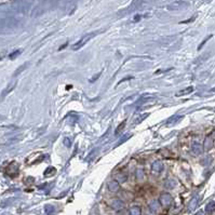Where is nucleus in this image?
Here are the masks:
<instances>
[{
  "instance_id": "f257e3e1",
  "label": "nucleus",
  "mask_w": 215,
  "mask_h": 215,
  "mask_svg": "<svg viewBox=\"0 0 215 215\" xmlns=\"http://www.w3.org/2000/svg\"><path fill=\"white\" fill-rule=\"evenodd\" d=\"M96 35V33H91V34H89V35H87V36H84L81 40H79L78 42H76L75 44H73L71 46V49H73L74 51H77V50H79L80 48H82L84 46V44L87 43V42H89V41L91 40L92 38Z\"/></svg>"
},
{
  "instance_id": "f03ea898",
  "label": "nucleus",
  "mask_w": 215,
  "mask_h": 215,
  "mask_svg": "<svg viewBox=\"0 0 215 215\" xmlns=\"http://www.w3.org/2000/svg\"><path fill=\"white\" fill-rule=\"evenodd\" d=\"M172 201H173V198L171 197V195L169 193H162L159 198V203L164 207V208H168L172 204Z\"/></svg>"
},
{
  "instance_id": "7ed1b4c3",
  "label": "nucleus",
  "mask_w": 215,
  "mask_h": 215,
  "mask_svg": "<svg viewBox=\"0 0 215 215\" xmlns=\"http://www.w3.org/2000/svg\"><path fill=\"white\" fill-rule=\"evenodd\" d=\"M6 173L11 177H15L16 175H18V165L15 162H12L6 168Z\"/></svg>"
},
{
  "instance_id": "20e7f679",
  "label": "nucleus",
  "mask_w": 215,
  "mask_h": 215,
  "mask_svg": "<svg viewBox=\"0 0 215 215\" xmlns=\"http://www.w3.org/2000/svg\"><path fill=\"white\" fill-rule=\"evenodd\" d=\"M163 170V163L161 161H155L153 164H151V173L155 175L160 174L161 172Z\"/></svg>"
},
{
  "instance_id": "39448f33",
  "label": "nucleus",
  "mask_w": 215,
  "mask_h": 215,
  "mask_svg": "<svg viewBox=\"0 0 215 215\" xmlns=\"http://www.w3.org/2000/svg\"><path fill=\"white\" fill-rule=\"evenodd\" d=\"M107 186H108V189H109L110 191H113V193H116V191H118V190L120 189V184L117 182L116 179L108 183Z\"/></svg>"
},
{
  "instance_id": "423d86ee",
  "label": "nucleus",
  "mask_w": 215,
  "mask_h": 215,
  "mask_svg": "<svg viewBox=\"0 0 215 215\" xmlns=\"http://www.w3.org/2000/svg\"><path fill=\"white\" fill-rule=\"evenodd\" d=\"M124 207L123 202L120 200V199H115V200H113V202H111V208L115 209L116 211H119V210H121V209Z\"/></svg>"
},
{
  "instance_id": "0eeeda50",
  "label": "nucleus",
  "mask_w": 215,
  "mask_h": 215,
  "mask_svg": "<svg viewBox=\"0 0 215 215\" xmlns=\"http://www.w3.org/2000/svg\"><path fill=\"white\" fill-rule=\"evenodd\" d=\"M127 179H128V175H127V174H123V173H119V174L116 175V181L119 183V184H120V183L127 182Z\"/></svg>"
},
{
  "instance_id": "6e6552de",
  "label": "nucleus",
  "mask_w": 215,
  "mask_h": 215,
  "mask_svg": "<svg viewBox=\"0 0 215 215\" xmlns=\"http://www.w3.org/2000/svg\"><path fill=\"white\" fill-rule=\"evenodd\" d=\"M159 209V202L157 200H153L149 203V210L151 212H157Z\"/></svg>"
},
{
  "instance_id": "1a4fd4ad",
  "label": "nucleus",
  "mask_w": 215,
  "mask_h": 215,
  "mask_svg": "<svg viewBox=\"0 0 215 215\" xmlns=\"http://www.w3.org/2000/svg\"><path fill=\"white\" fill-rule=\"evenodd\" d=\"M141 213H142V211H141V208L139 207H132L131 209H130V215H141Z\"/></svg>"
},
{
  "instance_id": "9d476101",
  "label": "nucleus",
  "mask_w": 215,
  "mask_h": 215,
  "mask_svg": "<svg viewBox=\"0 0 215 215\" xmlns=\"http://www.w3.org/2000/svg\"><path fill=\"white\" fill-rule=\"evenodd\" d=\"M193 91V87H189V88H187V89H185V90H182V91H179V93L176 94V96H182V95L189 94V93H191Z\"/></svg>"
},
{
  "instance_id": "9b49d317",
  "label": "nucleus",
  "mask_w": 215,
  "mask_h": 215,
  "mask_svg": "<svg viewBox=\"0 0 215 215\" xmlns=\"http://www.w3.org/2000/svg\"><path fill=\"white\" fill-rule=\"evenodd\" d=\"M201 150H202V148H201L200 144L195 143V144L193 145V153H195V155H199V153H201Z\"/></svg>"
},
{
  "instance_id": "f8f14e48",
  "label": "nucleus",
  "mask_w": 215,
  "mask_h": 215,
  "mask_svg": "<svg viewBox=\"0 0 215 215\" xmlns=\"http://www.w3.org/2000/svg\"><path fill=\"white\" fill-rule=\"evenodd\" d=\"M182 117H179V116H174V117H172V118H170L168 121H167V125H172V124H174L176 123L177 121L181 119Z\"/></svg>"
},
{
  "instance_id": "ddd939ff",
  "label": "nucleus",
  "mask_w": 215,
  "mask_h": 215,
  "mask_svg": "<svg viewBox=\"0 0 215 215\" xmlns=\"http://www.w3.org/2000/svg\"><path fill=\"white\" fill-rule=\"evenodd\" d=\"M135 175H136V179L137 181H142L145 177V173H144V171H143L142 169H139L137 171L135 172Z\"/></svg>"
},
{
  "instance_id": "4468645a",
  "label": "nucleus",
  "mask_w": 215,
  "mask_h": 215,
  "mask_svg": "<svg viewBox=\"0 0 215 215\" xmlns=\"http://www.w3.org/2000/svg\"><path fill=\"white\" fill-rule=\"evenodd\" d=\"M175 184H176V183H175L174 179H169V181H167V182H165L164 186L167 187L168 189H172V188H174V187H175Z\"/></svg>"
},
{
  "instance_id": "2eb2a0df",
  "label": "nucleus",
  "mask_w": 215,
  "mask_h": 215,
  "mask_svg": "<svg viewBox=\"0 0 215 215\" xmlns=\"http://www.w3.org/2000/svg\"><path fill=\"white\" fill-rule=\"evenodd\" d=\"M55 172H56V170H55L54 168L50 167V168H48L47 170H46V172H44V176H52V175L55 174Z\"/></svg>"
},
{
  "instance_id": "dca6fc26",
  "label": "nucleus",
  "mask_w": 215,
  "mask_h": 215,
  "mask_svg": "<svg viewBox=\"0 0 215 215\" xmlns=\"http://www.w3.org/2000/svg\"><path fill=\"white\" fill-rule=\"evenodd\" d=\"M44 211H46V213H47L48 215H51L52 213H54V207L48 204V205H46V208H44Z\"/></svg>"
},
{
  "instance_id": "f3484780",
  "label": "nucleus",
  "mask_w": 215,
  "mask_h": 215,
  "mask_svg": "<svg viewBox=\"0 0 215 215\" xmlns=\"http://www.w3.org/2000/svg\"><path fill=\"white\" fill-rule=\"evenodd\" d=\"M124 125H125V121H123V122H121L120 125H119V127L117 128L116 131H115V134H116V135H119V134H120V132L122 131V130H123Z\"/></svg>"
},
{
  "instance_id": "a211bd4d",
  "label": "nucleus",
  "mask_w": 215,
  "mask_h": 215,
  "mask_svg": "<svg viewBox=\"0 0 215 215\" xmlns=\"http://www.w3.org/2000/svg\"><path fill=\"white\" fill-rule=\"evenodd\" d=\"M63 143H64V145H65L66 147H70V146H71V139H70L69 137H65V139H63Z\"/></svg>"
},
{
  "instance_id": "6ab92c4d",
  "label": "nucleus",
  "mask_w": 215,
  "mask_h": 215,
  "mask_svg": "<svg viewBox=\"0 0 215 215\" xmlns=\"http://www.w3.org/2000/svg\"><path fill=\"white\" fill-rule=\"evenodd\" d=\"M20 53H21V51H20V50H18V51H15L14 53H12V54L10 55V58H11V60H13V58L16 57V56H18V55L20 54Z\"/></svg>"
},
{
  "instance_id": "aec40b11",
  "label": "nucleus",
  "mask_w": 215,
  "mask_h": 215,
  "mask_svg": "<svg viewBox=\"0 0 215 215\" xmlns=\"http://www.w3.org/2000/svg\"><path fill=\"white\" fill-rule=\"evenodd\" d=\"M196 202H197V199H196V198L193 199V201L191 200V202H190V204H189V209H193V208H195V205H196Z\"/></svg>"
},
{
  "instance_id": "412c9836",
  "label": "nucleus",
  "mask_w": 215,
  "mask_h": 215,
  "mask_svg": "<svg viewBox=\"0 0 215 215\" xmlns=\"http://www.w3.org/2000/svg\"><path fill=\"white\" fill-rule=\"evenodd\" d=\"M96 151H97V149H94V150H93V151H92V153H90V158H88L87 160L91 161V159H92V158H93V157H94V153H96Z\"/></svg>"
},
{
  "instance_id": "4be33fe9",
  "label": "nucleus",
  "mask_w": 215,
  "mask_h": 215,
  "mask_svg": "<svg viewBox=\"0 0 215 215\" xmlns=\"http://www.w3.org/2000/svg\"><path fill=\"white\" fill-rule=\"evenodd\" d=\"M101 74H102V73H99V75H96V76H94V78H92V79H90V81H91V82H93V81H94L95 79H97V78H99V77L101 76Z\"/></svg>"
},
{
  "instance_id": "5701e85b",
  "label": "nucleus",
  "mask_w": 215,
  "mask_h": 215,
  "mask_svg": "<svg viewBox=\"0 0 215 215\" xmlns=\"http://www.w3.org/2000/svg\"><path fill=\"white\" fill-rule=\"evenodd\" d=\"M134 20H135V21H139V15H135Z\"/></svg>"
},
{
  "instance_id": "b1692460",
  "label": "nucleus",
  "mask_w": 215,
  "mask_h": 215,
  "mask_svg": "<svg viewBox=\"0 0 215 215\" xmlns=\"http://www.w3.org/2000/svg\"><path fill=\"white\" fill-rule=\"evenodd\" d=\"M196 215H203V213H202V212H199V213H197Z\"/></svg>"
}]
</instances>
